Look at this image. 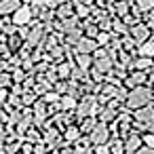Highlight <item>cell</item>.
<instances>
[{
  "instance_id": "6da1fadb",
  "label": "cell",
  "mask_w": 154,
  "mask_h": 154,
  "mask_svg": "<svg viewBox=\"0 0 154 154\" xmlns=\"http://www.w3.org/2000/svg\"><path fill=\"white\" fill-rule=\"evenodd\" d=\"M137 150H139V139H137V137H131V139L127 141V152L135 154Z\"/></svg>"
},
{
  "instance_id": "7a4b0ae2",
  "label": "cell",
  "mask_w": 154,
  "mask_h": 154,
  "mask_svg": "<svg viewBox=\"0 0 154 154\" xmlns=\"http://www.w3.org/2000/svg\"><path fill=\"white\" fill-rule=\"evenodd\" d=\"M106 129H97L95 131V135H93V139H95V143H101V141H106Z\"/></svg>"
},
{
  "instance_id": "3957f363",
  "label": "cell",
  "mask_w": 154,
  "mask_h": 154,
  "mask_svg": "<svg viewBox=\"0 0 154 154\" xmlns=\"http://www.w3.org/2000/svg\"><path fill=\"white\" fill-rule=\"evenodd\" d=\"M17 7V2H15V0H7V2H2V5H0V11H2V13H7V11H13Z\"/></svg>"
},
{
  "instance_id": "277c9868",
  "label": "cell",
  "mask_w": 154,
  "mask_h": 154,
  "mask_svg": "<svg viewBox=\"0 0 154 154\" xmlns=\"http://www.w3.org/2000/svg\"><path fill=\"white\" fill-rule=\"evenodd\" d=\"M28 15H30V13L23 9V11H19V13L15 15V21H17V23H23V21H28Z\"/></svg>"
},
{
  "instance_id": "5b68a950",
  "label": "cell",
  "mask_w": 154,
  "mask_h": 154,
  "mask_svg": "<svg viewBox=\"0 0 154 154\" xmlns=\"http://www.w3.org/2000/svg\"><path fill=\"white\" fill-rule=\"evenodd\" d=\"M135 154H154V148H139Z\"/></svg>"
},
{
  "instance_id": "8992f818",
  "label": "cell",
  "mask_w": 154,
  "mask_h": 154,
  "mask_svg": "<svg viewBox=\"0 0 154 154\" xmlns=\"http://www.w3.org/2000/svg\"><path fill=\"white\" fill-rule=\"evenodd\" d=\"M146 143H148V148H154V137L148 135V137H146Z\"/></svg>"
},
{
  "instance_id": "52a82bcc",
  "label": "cell",
  "mask_w": 154,
  "mask_h": 154,
  "mask_svg": "<svg viewBox=\"0 0 154 154\" xmlns=\"http://www.w3.org/2000/svg\"><path fill=\"white\" fill-rule=\"evenodd\" d=\"M97 154H108V150H106V148H99V150H97Z\"/></svg>"
},
{
  "instance_id": "ba28073f",
  "label": "cell",
  "mask_w": 154,
  "mask_h": 154,
  "mask_svg": "<svg viewBox=\"0 0 154 154\" xmlns=\"http://www.w3.org/2000/svg\"><path fill=\"white\" fill-rule=\"evenodd\" d=\"M0 137H2V125H0Z\"/></svg>"
}]
</instances>
